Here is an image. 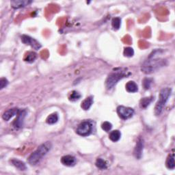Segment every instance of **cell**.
Instances as JSON below:
<instances>
[{
	"label": "cell",
	"instance_id": "cell-13",
	"mask_svg": "<svg viewBox=\"0 0 175 175\" xmlns=\"http://www.w3.org/2000/svg\"><path fill=\"white\" fill-rule=\"evenodd\" d=\"M126 90L130 93H135V92H138V86L135 81H130L127 83L125 85Z\"/></svg>",
	"mask_w": 175,
	"mask_h": 175
},
{
	"label": "cell",
	"instance_id": "cell-25",
	"mask_svg": "<svg viewBox=\"0 0 175 175\" xmlns=\"http://www.w3.org/2000/svg\"><path fill=\"white\" fill-rule=\"evenodd\" d=\"M124 55L126 57H132L134 55V51L131 47H126L124 49Z\"/></svg>",
	"mask_w": 175,
	"mask_h": 175
},
{
	"label": "cell",
	"instance_id": "cell-14",
	"mask_svg": "<svg viewBox=\"0 0 175 175\" xmlns=\"http://www.w3.org/2000/svg\"><path fill=\"white\" fill-rule=\"evenodd\" d=\"M92 104H93V97H88L85 99V100L82 101L81 108L83 109L84 110H88Z\"/></svg>",
	"mask_w": 175,
	"mask_h": 175
},
{
	"label": "cell",
	"instance_id": "cell-3",
	"mask_svg": "<svg viewBox=\"0 0 175 175\" xmlns=\"http://www.w3.org/2000/svg\"><path fill=\"white\" fill-rule=\"evenodd\" d=\"M171 92L172 90L170 88H163L160 91L159 100L155 107V114L156 116H159L162 113L164 106L170 97Z\"/></svg>",
	"mask_w": 175,
	"mask_h": 175
},
{
	"label": "cell",
	"instance_id": "cell-9",
	"mask_svg": "<svg viewBox=\"0 0 175 175\" xmlns=\"http://www.w3.org/2000/svg\"><path fill=\"white\" fill-rule=\"evenodd\" d=\"M61 162L64 166L71 167L74 166L77 162V159L74 156L65 155L62 157Z\"/></svg>",
	"mask_w": 175,
	"mask_h": 175
},
{
	"label": "cell",
	"instance_id": "cell-8",
	"mask_svg": "<svg viewBox=\"0 0 175 175\" xmlns=\"http://www.w3.org/2000/svg\"><path fill=\"white\" fill-rule=\"evenodd\" d=\"M27 114V112L25 109H19V112L17 114V117L15 119V121L13 122L14 127L16 129H20L21 128L23 125V121L25 119V116Z\"/></svg>",
	"mask_w": 175,
	"mask_h": 175
},
{
	"label": "cell",
	"instance_id": "cell-24",
	"mask_svg": "<svg viewBox=\"0 0 175 175\" xmlns=\"http://www.w3.org/2000/svg\"><path fill=\"white\" fill-rule=\"evenodd\" d=\"M101 128L104 131L106 132H109L112 128V125L109 122H104L101 125Z\"/></svg>",
	"mask_w": 175,
	"mask_h": 175
},
{
	"label": "cell",
	"instance_id": "cell-23",
	"mask_svg": "<svg viewBox=\"0 0 175 175\" xmlns=\"http://www.w3.org/2000/svg\"><path fill=\"white\" fill-rule=\"evenodd\" d=\"M81 98L80 93L76 90H73L71 92V94L69 96V100L71 101H76L79 100Z\"/></svg>",
	"mask_w": 175,
	"mask_h": 175
},
{
	"label": "cell",
	"instance_id": "cell-1",
	"mask_svg": "<svg viewBox=\"0 0 175 175\" xmlns=\"http://www.w3.org/2000/svg\"><path fill=\"white\" fill-rule=\"evenodd\" d=\"M51 146L52 145L50 142H46L40 145L35 151H34L28 157V159H27L28 163L32 166L36 165L49 151Z\"/></svg>",
	"mask_w": 175,
	"mask_h": 175
},
{
	"label": "cell",
	"instance_id": "cell-12",
	"mask_svg": "<svg viewBox=\"0 0 175 175\" xmlns=\"http://www.w3.org/2000/svg\"><path fill=\"white\" fill-rule=\"evenodd\" d=\"M32 1H27V0H16V1H12L10 2L11 6L13 8L19 9L21 8H23L26 6H28L32 3Z\"/></svg>",
	"mask_w": 175,
	"mask_h": 175
},
{
	"label": "cell",
	"instance_id": "cell-11",
	"mask_svg": "<svg viewBox=\"0 0 175 175\" xmlns=\"http://www.w3.org/2000/svg\"><path fill=\"white\" fill-rule=\"evenodd\" d=\"M19 112V109L18 108L9 109L3 113L2 115V118L6 121H8L10 118H12L13 117V116L18 114Z\"/></svg>",
	"mask_w": 175,
	"mask_h": 175
},
{
	"label": "cell",
	"instance_id": "cell-16",
	"mask_svg": "<svg viewBox=\"0 0 175 175\" xmlns=\"http://www.w3.org/2000/svg\"><path fill=\"white\" fill-rule=\"evenodd\" d=\"M121 133L118 130H114V131H112L110 133H109V138L112 140V142H118V140L121 139Z\"/></svg>",
	"mask_w": 175,
	"mask_h": 175
},
{
	"label": "cell",
	"instance_id": "cell-2",
	"mask_svg": "<svg viewBox=\"0 0 175 175\" xmlns=\"http://www.w3.org/2000/svg\"><path fill=\"white\" fill-rule=\"evenodd\" d=\"M166 64V60L154 59L149 58V60L144 62L142 65V71L146 74H150L159 69L161 67L165 66Z\"/></svg>",
	"mask_w": 175,
	"mask_h": 175
},
{
	"label": "cell",
	"instance_id": "cell-19",
	"mask_svg": "<svg viewBox=\"0 0 175 175\" xmlns=\"http://www.w3.org/2000/svg\"><path fill=\"white\" fill-rule=\"evenodd\" d=\"M58 115L57 113H53V114H50L46 119V122L49 125H53L56 123L58 121Z\"/></svg>",
	"mask_w": 175,
	"mask_h": 175
},
{
	"label": "cell",
	"instance_id": "cell-21",
	"mask_svg": "<svg viewBox=\"0 0 175 175\" xmlns=\"http://www.w3.org/2000/svg\"><path fill=\"white\" fill-rule=\"evenodd\" d=\"M95 164L96 166L101 170H104L107 168V163H106L104 159H103L102 158H98L97 161H96Z\"/></svg>",
	"mask_w": 175,
	"mask_h": 175
},
{
	"label": "cell",
	"instance_id": "cell-22",
	"mask_svg": "<svg viewBox=\"0 0 175 175\" xmlns=\"http://www.w3.org/2000/svg\"><path fill=\"white\" fill-rule=\"evenodd\" d=\"M121 19L119 17H115L112 21V25L113 28L115 30H118L121 27Z\"/></svg>",
	"mask_w": 175,
	"mask_h": 175
},
{
	"label": "cell",
	"instance_id": "cell-10",
	"mask_svg": "<svg viewBox=\"0 0 175 175\" xmlns=\"http://www.w3.org/2000/svg\"><path fill=\"white\" fill-rule=\"evenodd\" d=\"M143 149H144L143 139L139 138L138 142H137L136 146L134 150V155L136 157V158H137L138 159H140L141 158V157L142 155Z\"/></svg>",
	"mask_w": 175,
	"mask_h": 175
},
{
	"label": "cell",
	"instance_id": "cell-20",
	"mask_svg": "<svg viewBox=\"0 0 175 175\" xmlns=\"http://www.w3.org/2000/svg\"><path fill=\"white\" fill-rule=\"evenodd\" d=\"M36 58H37V56H36V53L32 52V51H30V52L27 53L25 59L24 60H25V61L27 62L32 63L36 60Z\"/></svg>",
	"mask_w": 175,
	"mask_h": 175
},
{
	"label": "cell",
	"instance_id": "cell-26",
	"mask_svg": "<svg viewBox=\"0 0 175 175\" xmlns=\"http://www.w3.org/2000/svg\"><path fill=\"white\" fill-rule=\"evenodd\" d=\"M152 84V80L149 78H145V80H143V86L145 88L146 90H148L150 88V85Z\"/></svg>",
	"mask_w": 175,
	"mask_h": 175
},
{
	"label": "cell",
	"instance_id": "cell-17",
	"mask_svg": "<svg viewBox=\"0 0 175 175\" xmlns=\"http://www.w3.org/2000/svg\"><path fill=\"white\" fill-rule=\"evenodd\" d=\"M166 165L168 168L170 170H173L175 167V163H174V154H170L169 156L168 157Z\"/></svg>",
	"mask_w": 175,
	"mask_h": 175
},
{
	"label": "cell",
	"instance_id": "cell-5",
	"mask_svg": "<svg viewBox=\"0 0 175 175\" xmlns=\"http://www.w3.org/2000/svg\"><path fill=\"white\" fill-rule=\"evenodd\" d=\"M92 131V125L90 121H83L77 127L76 133L79 136L85 137L90 134Z\"/></svg>",
	"mask_w": 175,
	"mask_h": 175
},
{
	"label": "cell",
	"instance_id": "cell-7",
	"mask_svg": "<svg viewBox=\"0 0 175 175\" xmlns=\"http://www.w3.org/2000/svg\"><path fill=\"white\" fill-rule=\"evenodd\" d=\"M21 41L23 43L26 44V45H30L32 47L33 49L36 50H39L41 47V44L38 42L36 40L30 37V36L23 35L21 36Z\"/></svg>",
	"mask_w": 175,
	"mask_h": 175
},
{
	"label": "cell",
	"instance_id": "cell-18",
	"mask_svg": "<svg viewBox=\"0 0 175 175\" xmlns=\"http://www.w3.org/2000/svg\"><path fill=\"white\" fill-rule=\"evenodd\" d=\"M152 101H153V97H145L142 99L140 101V108L146 109L148 106H149Z\"/></svg>",
	"mask_w": 175,
	"mask_h": 175
},
{
	"label": "cell",
	"instance_id": "cell-6",
	"mask_svg": "<svg viewBox=\"0 0 175 175\" xmlns=\"http://www.w3.org/2000/svg\"><path fill=\"white\" fill-rule=\"evenodd\" d=\"M117 113L119 117L122 120H127L131 118L134 114V110L131 108L125 107V106H118L117 108Z\"/></svg>",
	"mask_w": 175,
	"mask_h": 175
},
{
	"label": "cell",
	"instance_id": "cell-27",
	"mask_svg": "<svg viewBox=\"0 0 175 175\" xmlns=\"http://www.w3.org/2000/svg\"><path fill=\"white\" fill-rule=\"evenodd\" d=\"M8 84V81L6 80V78H2L0 80V89L2 90L3 88H4L6 86H7V85Z\"/></svg>",
	"mask_w": 175,
	"mask_h": 175
},
{
	"label": "cell",
	"instance_id": "cell-15",
	"mask_svg": "<svg viewBox=\"0 0 175 175\" xmlns=\"http://www.w3.org/2000/svg\"><path fill=\"white\" fill-rule=\"evenodd\" d=\"M11 163L16 168L19 170L23 171V170H25L26 168H27L25 163L21 162V161H20L19 159H13L11 160Z\"/></svg>",
	"mask_w": 175,
	"mask_h": 175
},
{
	"label": "cell",
	"instance_id": "cell-4",
	"mask_svg": "<svg viewBox=\"0 0 175 175\" xmlns=\"http://www.w3.org/2000/svg\"><path fill=\"white\" fill-rule=\"evenodd\" d=\"M127 75L124 73H120V72H116V73H113L110 74L107 78L105 81V85L108 90H111L112 88L114 87V85L118 83L119 80L125 77Z\"/></svg>",
	"mask_w": 175,
	"mask_h": 175
}]
</instances>
